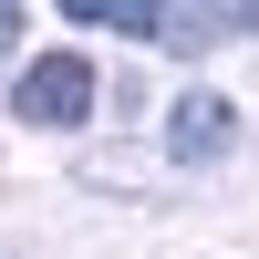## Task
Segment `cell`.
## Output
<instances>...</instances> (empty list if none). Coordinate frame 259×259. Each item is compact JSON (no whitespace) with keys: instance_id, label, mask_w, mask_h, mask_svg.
<instances>
[{"instance_id":"3","label":"cell","mask_w":259,"mask_h":259,"mask_svg":"<svg viewBox=\"0 0 259 259\" xmlns=\"http://www.w3.org/2000/svg\"><path fill=\"white\" fill-rule=\"evenodd\" d=\"M11 52H21V11L0 0V73H11Z\"/></svg>"},{"instance_id":"1","label":"cell","mask_w":259,"mask_h":259,"mask_svg":"<svg viewBox=\"0 0 259 259\" xmlns=\"http://www.w3.org/2000/svg\"><path fill=\"white\" fill-rule=\"evenodd\" d=\"M11 114L21 124H83V114H94V62H83V52L31 62V73L11 83Z\"/></svg>"},{"instance_id":"2","label":"cell","mask_w":259,"mask_h":259,"mask_svg":"<svg viewBox=\"0 0 259 259\" xmlns=\"http://www.w3.org/2000/svg\"><path fill=\"white\" fill-rule=\"evenodd\" d=\"M228 135H239L228 94H177V114H166V156H177V166H207Z\"/></svg>"}]
</instances>
